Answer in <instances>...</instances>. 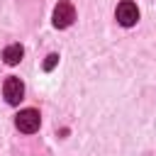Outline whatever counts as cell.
Returning <instances> with one entry per match:
<instances>
[{
  "label": "cell",
  "instance_id": "277c9868",
  "mask_svg": "<svg viewBox=\"0 0 156 156\" xmlns=\"http://www.w3.org/2000/svg\"><path fill=\"white\" fill-rule=\"evenodd\" d=\"M2 95L10 105H20V100L24 98V83L15 76H10L5 83H2Z\"/></svg>",
  "mask_w": 156,
  "mask_h": 156
},
{
  "label": "cell",
  "instance_id": "7a4b0ae2",
  "mask_svg": "<svg viewBox=\"0 0 156 156\" xmlns=\"http://www.w3.org/2000/svg\"><path fill=\"white\" fill-rule=\"evenodd\" d=\"M39 124H41V115H39V110H34V107H27V110H22V112L15 117V127H17L20 132H24V134H34V132L39 129Z\"/></svg>",
  "mask_w": 156,
  "mask_h": 156
},
{
  "label": "cell",
  "instance_id": "6da1fadb",
  "mask_svg": "<svg viewBox=\"0 0 156 156\" xmlns=\"http://www.w3.org/2000/svg\"><path fill=\"white\" fill-rule=\"evenodd\" d=\"M76 20V7L68 2V0H58V5L54 7V15H51V22L56 29H66L71 27Z\"/></svg>",
  "mask_w": 156,
  "mask_h": 156
},
{
  "label": "cell",
  "instance_id": "3957f363",
  "mask_svg": "<svg viewBox=\"0 0 156 156\" xmlns=\"http://www.w3.org/2000/svg\"><path fill=\"white\" fill-rule=\"evenodd\" d=\"M115 17H117V22L122 27H134L139 22V7L132 0H122L117 5V10H115Z\"/></svg>",
  "mask_w": 156,
  "mask_h": 156
},
{
  "label": "cell",
  "instance_id": "5b68a950",
  "mask_svg": "<svg viewBox=\"0 0 156 156\" xmlns=\"http://www.w3.org/2000/svg\"><path fill=\"white\" fill-rule=\"evenodd\" d=\"M22 56H24V46H22V44H10V46H5V51H2V61H5L7 66H17V63L22 61Z\"/></svg>",
  "mask_w": 156,
  "mask_h": 156
},
{
  "label": "cell",
  "instance_id": "8992f818",
  "mask_svg": "<svg viewBox=\"0 0 156 156\" xmlns=\"http://www.w3.org/2000/svg\"><path fill=\"white\" fill-rule=\"evenodd\" d=\"M56 63H58V54H49V56L44 58V71H54Z\"/></svg>",
  "mask_w": 156,
  "mask_h": 156
}]
</instances>
